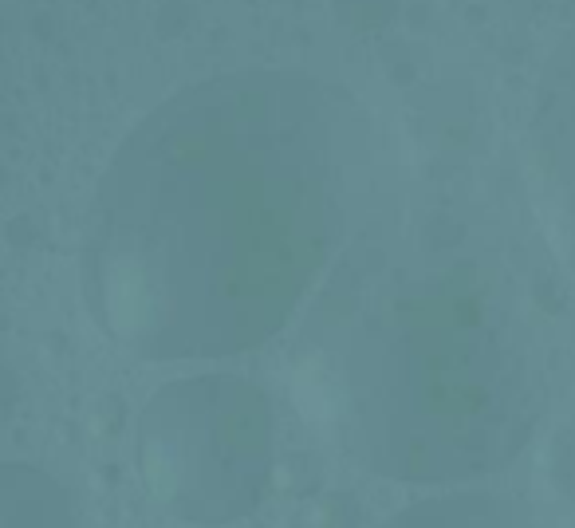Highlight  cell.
Listing matches in <instances>:
<instances>
[{
    "label": "cell",
    "instance_id": "6",
    "mask_svg": "<svg viewBox=\"0 0 575 528\" xmlns=\"http://www.w3.org/2000/svg\"><path fill=\"white\" fill-rule=\"evenodd\" d=\"M560 465H564V481H572V493H575V426H572V442H568Z\"/></svg>",
    "mask_w": 575,
    "mask_h": 528
},
{
    "label": "cell",
    "instance_id": "5",
    "mask_svg": "<svg viewBox=\"0 0 575 528\" xmlns=\"http://www.w3.org/2000/svg\"><path fill=\"white\" fill-rule=\"evenodd\" d=\"M383 528H540V521L520 501L497 493H449L402 509Z\"/></svg>",
    "mask_w": 575,
    "mask_h": 528
},
{
    "label": "cell",
    "instance_id": "2",
    "mask_svg": "<svg viewBox=\"0 0 575 528\" xmlns=\"http://www.w3.org/2000/svg\"><path fill=\"white\" fill-rule=\"evenodd\" d=\"M320 379L359 462L414 485L509 465L544 410L532 331L469 261L367 276L323 335Z\"/></svg>",
    "mask_w": 575,
    "mask_h": 528
},
{
    "label": "cell",
    "instance_id": "3",
    "mask_svg": "<svg viewBox=\"0 0 575 528\" xmlns=\"http://www.w3.org/2000/svg\"><path fill=\"white\" fill-rule=\"evenodd\" d=\"M268 462V410L245 383H174L142 410V481L182 521L221 525L249 513L268 485Z\"/></svg>",
    "mask_w": 575,
    "mask_h": 528
},
{
    "label": "cell",
    "instance_id": "4",
    "mask_svg": "<svg viewBox=\"0 0 575 528\" xmlns=\"http://www.w3.org/2000/svg\"><path fill=\"white\" fill-rule=\"evenodd\" d=\"M532 146L552 225L575 268V36L564 40L544 71L532 115Z\"/></svg>",
    "mask_w": 575,
    "mask_h": 528
},
{
    "label": "cell",
    "instance_id": "1",
    "mask_svg": "<svg viewBox=\"0 0 575 528\" xmlns=\"http://www.w3.org/2000/svg\"><path fill=\"white\" fill-rule=\"evenodd\" d=\"M335 237V142L300 75L241 71L162 103L115 154L87 225V292L138 359L264 343Z\"/></svg>",
    "mask_w": 575,
    "mask_h": 528
}]
</instances>
